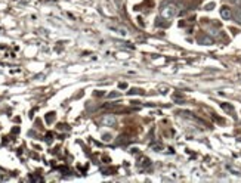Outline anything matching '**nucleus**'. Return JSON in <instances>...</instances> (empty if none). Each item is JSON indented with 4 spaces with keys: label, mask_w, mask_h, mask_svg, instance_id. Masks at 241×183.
Wrapping results in <instances>:
<instances>
[{
    "label": "nucleus",
    "mask_w": 241,
    "mask_h": 183,
    "mask_svg": "<svg viewBox=\"0 0 241 183\" xmlns=\"http://www.w3.org/2000/svg\"><path fill=\"white\" fill-rule=\"evenodd\" d=\"M176 13H177V9H176L175 4H166V6L161 9V16H163V18H166V19L173 18Z\"/></svg>",
    "instance_id": "f257e3e1"
},
{
    "label": "nucleus",
    "mask_w": 241,
    "mask_h": 183,
    "mask_svg": "<svg viewBox=\"0 0 241 183\" xmlns=\"http://www.w3.org/2000/svg\"><path fill=\"white\" fill-rule=\"evenodd\" d=\"M102 124H104V126L111 127V126H114V124H115V118H114L113 115H105L104 118H102Z\"/></svg>",
    "instance_id": "f03ea898"
},
{
    "label": "nucleus",
    "mask_w": 241,
    "mask_h": 183,
    "mask_svg": "<svg viewBox=\"0 0 241 183\" xmlns=\"http://www.w3.org/2000/svg\"><path fill=\"white\" fill-rule=\"evenodd\" d=\"M220 16H222L223 19H231L232 18V12H231V9L229 8H222L220 9Z\"/></svg>",
    "instance_id": "7ed1b4c3"
},
{
    "label": "nucleus",
    "mask_w": 241,
    "mask_h": 183,
    "mask_svg": "<svg viewBox=\"0 0 241 183\" xmlns=\"http://www.w3.org/2000/svg\"><path fill=\"white\" fill-rule=\"evenodd\" d=\"M234 16H235V21H237V22H240V24H241V8H240V9H237V11H235V13H234Z\"/></svg>",
    "instance_id": "20e7f679"
},
{
    "label": "nucleus",
    "mask_w": 241,
    "mask_h": 183,
    "mask_svg": "<svg viewBox=\"0 0 241 183\" xmlns=\"http://www.w3.org/2000/svg\"><path fill=\"white\" fill-rule=\"evenodd\" d=\"M200 43L201 44H211V40L207 37H200Z\"/></svg>",
    "instance_id": "39448f33"
},
{
    "label": "nucleus",
    "mask_w": 241,
    "mask_h": 183,
    "mask_svg": "<svg viewBox=\"0 0 241 183\" xmlns=\"http://www.w3.org/2000/svg\"><path fill=\"white\" fill-rule=\"evenodd\" d=\"M222 108L226 109V111H229V112H232V106H231V105H228V103H222Z\"/></svg>",
    "instance_id": "423d86ee"
},
{
    "label": "nucleus",
    "mask_w": 241,
    "mask_h": 183,
    "mask_svg": "<svg viewBox=\"0 0 241 183\" xmlns=\"http://www.w3.org/2000/svg\"><path fill=\"white\" fill-rule=\"evenodd\" d=\"M215 8V3H209L207 6H206V9H207V11H210V9H213Z\"/></svg>",
    "instance_id": "0eeeda50"
},
{
    "label": "nucleus",
    "mask_w": 241,
    "mask_h": 183,
    "mask_svg": "<svg viewBox=\"0 0 241 183\" xmlns=\"http://www.w3.org/2000/svg\"><path fill=\"white\" fill-rule=\"evenodd\" d=\"M118 96H120L118 93H111V95H109V97H118Z\"/></svg>",
    "instance_id": "6e6552de"
},
{
    "label": "nucleus",
    "mask_w": 241,
    "mask_h": 183,
    "mask_svg": "<svg viewBox=\"0 0 241 183\" xmlns=\"http://www.w3.org/2000/svg\"><path fill=\"white\" fill-rule=\"evenodd\" d=\"M232 2H235V3H240L241 0H232Z\"/></svg>",
    "instance_id": "1a4fd4ad"
}]
</instances>
